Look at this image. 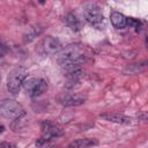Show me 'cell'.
Here are the masks:
<instances>
[{"label":"cell","mask_w":148,"mask_h":148,"mask_svg":"<svg viewBox=\"0 0 148 148\" xmlns=\"http://www.w3.org/2000/svg\"><path fill=\"white\" fill-rule=\"evenodd\" d=\"M83 14L87 22L97 29H102L104 24V16L101 8L95 3H87L83 7Z\"/></svg>","instance_id":"cell-4"},{"label":"cell","mask_w":148,"mask_h":148,"mask_svg":"<svg viewBox=\"0 0 148 148\" xmlns=\"http://www.w3.org/2000/svg\"><path fill=\"white\" fill-rule=\"evenodd\" d=\"M99 117L106 121L110 123H116V124H121V125H131L133 124V119L128 116H125L123 113H117V112H104L101 113Z\"/></svg>","instance_id":"cell-9"},{"label":"cell","mask_w":148,"mask_h":148,"mask_svg":"<svg viewBox=\"0 0 148 148\" xmlns=\"http://www.w3.org/2000/svg\"><path fill=\"white\" fill-rule=\"evenodd\" d=\"M127 25L130 27H134V28H139L140 27V22L133 17H127Z\"/></svg>","instance_id":"cell-15"},{"label":"cell","mask_w":148,"mask_h":148,"mask_svg":"<svg viewBox=\"0 0 148 148\" xmlns=\"http://www.w3.org/2000/svg\"><path fill=\"white\" fill-rule=\"evenodd\" d=\"M64 22H65V24H66L68 28H71V29L74 30V31L80 30L81 23H80V20L77 18V16H76L74 13H68V14H66L65 17H64Z\"/></svg>","instance_id":"cell-12"},{"label":"cell","mask_w":148,"mask_h":148,"mask_svg":"<svg viewBox=\"0 0 148 148\" xmlns=\"http://www.w3.org/2000/svg\"><path fill=\"white\" fill-rule=\"evenodd\" d=\"M98 145V141L96 139H91V138H83V139H77L72 141L67 148H88V147H92Z\"/></svg>","instance_id":"cell-11"},{"label":"cell","mask_w":148,"mask_h":148,"mask_svg":"<svg viewBox=\"0 0 148 148\" xmlns=\"http://www.w3.org/2000/svg\"><path fill=\"white\" fill-rule=\"evenodd\" d=\"M86 59L87 56L84 53V46L77 43L69 44L62 47V50L58 53V61L64 72H68L81 67Z\"/></svg>","instance_id":"cell-1"},{"label":"cell","mask_w":148,"mask_h":148,"mask_svg":"<svg viewBox=\"0 0 148 148\" xmlns=\"http://www.w3.org/2000/svg\"><path fill=\"white\" fill-rule=\"evenodd\" d=\"M40 32H42V29H40V28H36V27L30 28V29L23 35V40H24L25 43H29V42L34 40Z\"/></svg>","instance_id":"cell-13"},{"label":"cell","mask_w":148,"mask_h":148,"mask_svg":"<svg viewBox=\"0 0 148 148\" xmlns=\"http://www.w3.org/2000/svg\"><path fill=\"white\" fill-rule=\"evenodd\" d=\"M110 21H111L112 25L117 29H123L127 25V17L119 12H111Z\"/></svg>","instance_id":"cell-10"},{"label":"cell","mask_w":148,"mask_h":148,"mask_svg":"<svg viewBox=\"0 0 148 148\" xmlns=\"http://www.w3.org/2000/svg\"><path fill=\"white\" fill-rule=\"evenodd\" d=\"M23 87L29 96L38 97L46 91L47 82L42 77H30V79L25 80Z\"/></svg>","instance_id":"cell-5"},{"label":"cell","mask_w":148,"mask_h":148,"mask_svg":"<svg viewBox=\"0 0 148 148\" xmlns=\"http://www.w3.org/2000/svg\"><path fill=\"white\" fill-rule=\"evenodd\" d=\"M147 66H148V61L147 62H140V64H133V65L127 66L125 68V73H138V72L143 71Z\"/></svg>","instance_id":"cell-14"},{"label":"cell","mask_w":148,"mask_h":148,"mask_svg":"<svg viewBox=\"0 0 148 148\" xmlns=\"http://www.w3.org/2000/svg\"><path fill=\"white\" fill-rule=\"evenodd\" d=\"M87 97L83 94L79 92H71V94H64L61 95L58 101L64 106H77L86 102Z\"/></svg>","instance_id":"cell-7"},{"label":"cell","mask_w":148,"mask_h":148,"mask_svg":"<svg viewBox=\"0 0 148 148\" xmlns=\"http://www.w3.org/2000/svg\"><path fill=\"white\" fill-rule=\"evenodd\" d=\"M138 119L148 123V112H142V113H140V114L138 116Z\"/></svg>","instance_id":"cell-16"},{"label":"cell","mask_w":148,"mask_h":148,"mask_svg":"<svg viewBox=\"0 0 148 148\" xmlns=\"http://www.w3.org/2000/svg\"><path fill=\"white\" fill-rule=\"evenodd\" d=\"M0 111L5 118L10 120H17L25 113L23 106L14 99H3L0 105Z\"/></svg>","instance_id":"cell-3"},{"label":"cell","mask_w":148,"mask_h":148,"mask_svg":"<svg viewBox=\"0 0 148 148\" xmlns=\"http://www.w3.org/2000/svg\"><path fill=\"white\" fill-rule=\"evenodd\" d=\"M42 49L46 54H56L62 50V46H61L60 40L57 37L47 36L44 38L42 43Z\"/></svg>","instance_id":"cell-8"},{"label":"cell","mask_w":148,"mask_h":148,"mask_svg":"<svg viewBox=\"0 0 148 148\" xmlns=\"http://www.w3.org/2000/svg\"><path fill=\"white\" fill-rule=\"evenodd\" d=\"M40 130L43 133L42 136H45L50 140L58 138V136H61L64 134L62 128L53 120H43L40 123Z\"/></svg>","instance_id":"cell-6"},{"label":"cell","mask_w":148,"mask_h":148,"mask_svg":"<svg viewBox=\"0 0 148 148\" xmlns=\"http://www.w3.org/2000/svg\"><path fill=\"white\" fill-rule=\"evenodd\" d=\"M28 76V71L24 67H15L7 75V89L12 95H16L24 84Z\"/></svg>","instance_id":"cell-2"}]
</instances>
